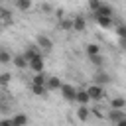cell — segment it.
Segmentation results:
<instances>
[{"label":"cell","mask_w":126,"mask_h":126,"mask_svg":"<svg viewBox=\"0 0 126 126\" xmlns=\"http://www.w3.org/2000/svg\"><path fill=\"white\" fill-rule=\"evenodd\" d=\"M87 93H89V98L91 100H94V102H98V100H102L104 98V87L102 85H96V83H93L91 87H87Z\"/></svg>","instance_id":"obj_1"},{"label":"cell","mask_w":126,"mask_h":126,"mask_svg":"<svg viewBox=\"0 0 126 126\" xmlns=\"http://www.w3.org/2000/svg\"><path fill=\"white\" fill-rule=\"evenodd\" d=\"M35 45H37L39 49H43V51H47V53H49V51L53 49V39H51V37H47L45 33H39V35H37V39H35Z\"/></svg>","instance_id":"obj_2"},{"label":"cell","mask_w":126,"mask_h":126,"mask_svg":"<svg viewBox=\"0 0 126 126\" xmlns=\"http://www.w3.org/2000/svg\"><path fill=\"white\" fill-rule=\"evenodd\" d=\"M59 93H61V96H63L65 100H75V93H77V89H75L73 85H69V83H61Z\"/></svg>","instance_id":"obj_3"},{"label":"cell","mask_w":126,"mask_h":126,"mask_svg":"<svg viewBox=\"0 0 126 126\" xmlns=\"http://www.w3.org/2000/svg\"><path fill=\"white\" fill-rule=\"evenodd\" d=\"M43 67H45V63H43V55H37V57H33L32 61H28V69H32L33 73H41Z\"/></svg>","instance_id":"obj_4"},{"label":"cell","mask_w":126,"mask_h":126,"mask_svg":"<svg viewBox=\"0 0 126 126\" xmlns=\"http://www.w3.org/2000/svg\"><path fill=\"white\" fill-rule=\"evenodd\" d=\"M98 16H112V18H114V8H112L110 4H104V2H102L100 8L93 12V18H98Z\"/></svg>","instance_id":"obj_5"},{"label":"cell","mask_w":126,"mask_h":126,"mask_svg":"<svg viewBox=\"0 0 126 126\" xmlns=\"http://www.w3.org/2000/svg\"><path fill=\"white\" fill-rule=\"evenodd\" d=\"M94 20H96L98 28H102V30H112L114 28V18L112 16H98Z\"/></svg>","instance_id":"obj_6"},{"label":"cell","mask_w":126,"mask_h":126,"mask_svg":"<svg viewBox=\"0 0 126 126\" xmlns=\"http://www.w3.org/2000/svg\"><path fill=\"white\" fill-rule=\"evenodd\" d=\"M73 20V32H85L87 30V18L85 16H75Z\"/></svg>","instance_id":"obj_7"},{"label":"cell","mask_w":126,"mask_h":126,"mask_svg":"<svg viewBox=\"0 0 126 126\" xmlns=\"http://www.w3.org/2000/svg\"><path fill=\"white\" fill-rule=\"evenodd\" d=\"M61 79L59 77H55V75H51V77H47V81H45V89L51 93V91H59V87H61Z\"/></svg>","instance_id":"obj_8"},{"label":"cell","mask_w":126,"mask_h":126,"mask_svg":"<svg viewBox=\"0 0 126 126\" xmlns=\"http://www.w3.org/2000/svg\"><path fill=\"white\" fill-rule=\"evenodd\" d=\"M75 102H79V104H89V102H91L87 89H77V93H75Z\"/></svg>","instance_id":"obj_9"},{"label":"cell","mask_w":126,"mask_h":126,"mask_svg":"<svg viewBox=\"0 0 126 126\" xmlns=\"http://www.w3.org/2000/svg\"><path fill=\"white\" fill-rule=\"evenodd\" d=\"M37 55H41V53H39V47H37L35 43H33V45H28V47L24 49V57H26L28 61H32V59L37 57Z\"/></svg>","instance_id":"obj_10"},{"label":"cell","mask_w":126,"mask_h":126,"mask_svg":"<svg viewBox=\"0 0 126 126\" xmlns=\"http://www.w3.org/2000/svg\"><path fill=\"white\" fill-rule=\"evenodd\" d=\"M12 63L16 65V69H28V59L24 57V53H18L12 57Z\"/></svg>","instance_id":"obj_11"},{"label":"cell","mask_w":126,"mask_h":126,"mask_svg":"<svg viewBox=\"0 0 126 126\" xmlns=\"http://www.w3.org/2000/svg\"><path fill=\"white\" fill-rule=\"evenodd\" d=\"M10 120H12V124H14V126H28V122H30V118H28L26 114H22V112L14 114Z\"/></svg>","instance_id":"obj_12"},{"label":"cell","mask_w":126,"mask_h":126,"mask_svg":"<svg viewBox=\"0 0 126 126\" xmlns=\"http://www.w3.org/2000/svg\"><path fill=\"white\" fill-rule=\"evenodd\" d=\"M124 116H126V112H124V110H114V108H110V112H108V116H106V118H108L112 124H116V122H118V120H122Z\"/></svg>","instance_id":"obj_13"},{"label":"cell","mask_w":126,"mask_h":126,"mask_svg":"<svg viewBox=\"0 0 126 126\" xmlns=\"http://www.w3.org/2000/svg\"><path fill=\"white\" fill-rule=\"evenodd\" d=\"M110 108H114V110H124V108H126V98H124V96H114V98L110 100Z\"/></svg>","instance_id":"obj_14"},{"label":"cell","mask_w":126,"mask_h":126,"mask_svg":"<svg viewBox=\"0 0 126 126\" xmlns=\"http://www.w3.org/2000/svg\"><path fill=\"white\" fill-rule=\"evenodd\" d=\"M93 79H94V83H96V85H108V83L112 81L108 73H94V77H93Z\"/></svg>","instance_id":"obj_15"},{"label":"cell","mask_w":126,"mask_h":126,"mask_svg":"<svg viewBox=\"0 0 126 126\" xmlns=\"http://www.w3.org/2000/svg\"><path fill=\"white\" fill-rule=\"evenodd\" d=\"M89 114H91L89 106H87V104H79V110H77V118H79L81 122H85V120L89 118Z\"/></svg>","instance_id":"obj_16"},{"label":"cell","mask_w":126,"mask_h":126,"mask_svg":"<svg viewBox=\"0 0 126 126\" xmlns=\"http://www.w3.org/2000/svg\"><path fill=\"white\" fill-rule=\"evenodd\" d=\"M45 81H47V75L41 71V73H33V77H32V85H45Z\"/></svg>","instance_id":"obj_17"},{"label":"cell","mask_w":126,"mask_h":126,"mask_svg":"<svg viewBox=\"0 0 126 126\" xmlns=\"http://www.w3.org/2000/svg\"><path fill=\"white\" fill-rule=\"evenodd\" d=\"M12 57H14V55H12L6 47H0V63H4V65H6V63H12Z\"/></svg>","instance_id":"obj_18"},{"label":"cell","mask_w":126,"mask_h":126,"mask_svg":"<svg viewBox=\"0 0 126 126\" xmlns=\"http://www.w3.org/2000/svg\"><path fill=\"white\" fill-rule=\"evenodd\" d=\"M14 2H16V8H18L20 12H28V10L32 8V4H33L32 0H14Z\"/></svg>","instance_id":"obj_19"},{"label":"cell","mask_w":126,"mask_h":126,"mask_svg":"<svg viewBox=\"0 0 126 126\" xmlns=\"http://www.w3.org/2000/svg\"><path fill=\"white\" fill-rule=\"evenodd\" d=\"M32 93H33L35 96H45L49 91L45 89V85H32Z\"/></svg>","instance_id":"obj_20"},{"label":"cell","mask_w":126,"mask_h":126,"mask_svg":"<svg viewBox=\"0 0 126 126\" xmlns=\"http://www.w3.org/2000/svg\"><path fill=\"white\" fill-rule=\"evenodd\" d=\"M85 51H87L89 57H93V55H98V53H100V47H98L96 43H89V45L85 47Z\"/></svg>","instance_id":"obj_21"},{"label":"cell","mask_w":126,"mask_h":126,"mask_svg":"<svg viewBox=\"0 0 126 126\" xmlns=\"http://www.w3.org/2000/svg\"><path fill=\"white\" fill-rule=\"evenodd\" d=\"M59 26H61L63 30H67V32H73V20H71V18H61V20H59Z\"/></svg>","instance_id":"obj_22"},{"label":"cell","mask_w":126,"mask_h":126,"mask_svg":"<svg viewBox=\"0 0 126 126\" xmlns=\"http://www.w3.org/2000/svg\"><path fill=\"white\" fill-rule=\"evenodd\" d=\"M0 20L4 22H12V12L8 8H0Z\"/></svg>","instance_id":"obj_23"},{"label":"cell","mask_w":126,"mask_h":126,"mask_svg":"<svg viewBox=\"0 0 126 126\" xmlns=\"http://www.w3.org/2000/svg\"><path fill=\"white\" fill-rule=\"evenodd\" d=\"M10 81H12V75H10V73H0V85H2V87L10 85Z\"/></svg>","instance_id":"obj_24"},{"label":"cell","mask_w":126,"mask_h":126,"mask_svg":"<svg viewBox=\"0 0 126 126\" xmlns=\"http://www.w3.org/2000/svg\"><path fill=\"white\" fill-rule=\"evenodd\" d=\"M89 59H91V63H93V65H96V67H100V65L104 63V59H102V55H100V53H98V55H93V57H89Z\"/></svg>","instance_id":"obj_25"},{"label":"cell","mask_w":126,"mask_h":126,"mask_svg":"<svg viewBox=\"0 0 126 126\" xmlns=\"http://www.w3.org/2000/svg\"><path fill=\"white\" fill-rule=\"evenodd\" d=\"M116 35L120 37V39H126V26H116Z\"/></svg>","instance_id":"obj_26"},{"label":"cell","mask_w":126,"mask_h":126,"mask_svg":"<svg viewBox=\"0 0 126 126\" xmlns=\"http://www.w3.org/2000/svg\"><path fill=\"white\" fill-rule=\"evenodd\" d=\"M100 4H102V0H89V8H91V12L98 10V8H100Z\"/></svg>","instance_id":"obj_27"},{"label":"cell","mask_w":126,"mask_h":126,"mask_svg":"<svg viewBox=\"0 0 126 126\" xmlns=\"http://www.w3.org/2000/svg\"><path fill=\"white\" fill-rule=\"evenodd\" d=\"M0 126H14V124H12L10 118H2V120H0Z\"/></svg>","instance_id":"obj_28"},{"label":"cell","mask_w":126,"mask_h":126,"mask_svg":"<svg viewBox=\"0 0 126 126\" xmlns=\"http://www.w3.org/2000/svg\"><path fill=\"white\" fill-rule=\"evenodd\" d=\"M114 126H126V116H124V118H122V120H118V122H116V124H114Z\"/></svg>","instance_id":"obj_29"}]
</instances>
